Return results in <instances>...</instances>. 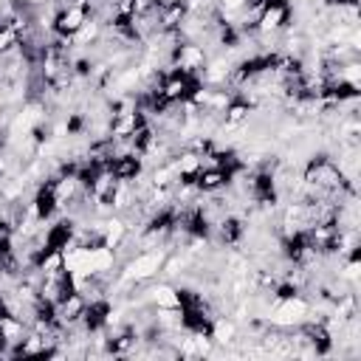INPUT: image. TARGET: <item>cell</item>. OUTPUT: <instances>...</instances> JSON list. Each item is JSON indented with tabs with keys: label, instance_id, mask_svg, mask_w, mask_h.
I'll return each instance as SVG.
<instances>
[{
	"label": "cell",
	"instance_id": "cell-1",
	"mask_svg": "<svg viewBox=\"0 0 361 361\" xmlns=\"http://www.w3.org/2000/svg\"><path fill=\"white\" fill-rule=\"evenodd\" d=\"M164 257H166V251L164 248H155V251H138L135 257H130L124 265H121V274L124 276H130V279H135V282H152L155 276H158V271H161V265H164Z\"/></svg>",
	"mask_w": 361,
	"mask_h": 361
},
{
	"label": "cell",
	"instance_id": "cell-2",
	"mask_svg": "<svg viewBox=\"0 0 361 361\" xmlns=\"http://www.w3.org/2000/svg\"><path fill=\"white\" fill-rule=\"evenodd\" d=\"M169 65H172L175 71H180V73H186V76H200V71H203V65H206V51H203L200 42L183 39V42L172 51Z\"/></svg>",
	"mask_w": 361,
	"mask_h": 361
},
{
	"label": "cell",
	"instance_id": "cell-3",
	"mask_svg": "<svg viewBox=\"0 0 361 361\" xmlns=\"http://www.w3.org/2000/svg\"><path fill=\"white\" fill-rule=\"evenodd\" d=\"M87 17H90V14H87V6H68V8L56 11V17H54V34L73 37V34L85 25Z\"/></svg>",
	"mask_w": 361,
	"mask_h": 361
},
{
	"label": "cell",
	"instance_id": "cell-4",
	"mask_svg": "<svg viewBox=\"0 0 361 361\" xmlns=\"http://www.w3.org/2000/svg\"><path fill=\"white\" fill-rule=\"evenodd\" d=\"M228 175L231 172H226L223 166H209V169H200L197 172L195 186H197L200 195H217V192H223L228 186Z\"/></svg>",
	"mask_w": 361,
	"mask_h": 361
},
{
	"label": "cell",
	"instance_id": "cell-5",
	"mask_svg": "<svg viewBox=\"0 0 361 361\" xmlns=\"http://www.w3.org/2000/svg\"><path fill=\"white\" fill-rule=\"evenodd\" d=\"M186 14H189L186 0H169V3H161V11H158L161 31H178L180 23L186 20Z\"/></svg>",
	"mask_w": 361,
	"mask_h": 361
},
{
	"label": "cell",
	"instance_id": "cell-6",
	"mask_svg": "<svg viewBox=\"0 0 361 361\" xmlns=\"http://www.w3.org/2000/svg\"><path fill=\"white\" fill-rule=\"evenodd\" d=\"M28 336V324L23 322V319H17V316H0V341L14 353V347L23 341ZM14 358V355H11Z\"/></svg>",
	"mask_w": 361,
	"mask_h": 361
},
{
	"label": "cell",
	"instance_id": "cell-7",
	"mask_svg": "<svg viewBox=\"0 0 361 361\" xmlns=\"http://www.w3.org/2000/svg\"><path fill=\"white\" fill-rule=\"evenodd\" d=\"M110 172L116 175V180H135L144 172V164L138 155H124V158L110 161Z\"/></svg>",
	"mask_w": 361,
	"mask_h": 361
}]
</instances>
